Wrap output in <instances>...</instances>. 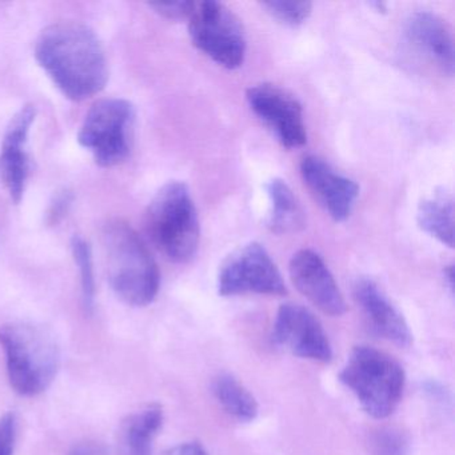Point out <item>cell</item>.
Instances as JSON below:
<instances>
[{
    "label": "cell",
    "mask_w": 455,
    "mask_h": 455,
    "mask_svg": "<svg viewBox=\"0 0 455 455\" xmlns=\"http://www.w3.org/2000/svg\"><path fill=\"white\" fill-rule=\"evenodd\" d=\"M36 58L63 95L82 102L100 94L108 81L105 49L94 31L78 22H60L39 34Z\"/></svg>",
    "instance_id": "cell-1"
},
{
    "label": "cell",
    "mask_w": 455,
    "mask_h": 455,
    "mask_svg": "<svg viewBox=\"0 0 455 455\" xmlns=\"http://www.w3.org/2000/svg\"><path fill=\"white\" fill-rule=\"evenodd\" d=\"M102 243L108 281L119 299L134 307L154 302L161 274L137 231L124 220H111L103 228Z\"/></svg>",
    "instance_id": "cell-2"
},
{
    "label": "cell",
    "mask_w": 455,
    "mask_h": 455,
    "mask_svg": "<svg viewBox=\"0 0 455 455\" xmlns=\"http://www.w3.org/2000/svg\"><path fill=\"white\" fill-rule=\"evenodd\" d=\"M10 383L18 394L36 396L50 387L60 369V347L52 332L33 323L0 327Z\"/></svg>",
    "instance_id": "cell-3"
},
{
    "label": "cell",
    "mask_w": 455,
    "mask_h": 455,
    "mask_svg": "<svg viewBox=\"0 0 455 455\" xmlns=\"http://www.w3.org/2000/svg\"><path fill=\"white\" fill-rule=\"evenodd\" d=\"M146 231L154 246L174 263L193 259L201 228L190 190L183 182L166 183L146 210Z\"/></svg>",
    "instance_id": "cell-4"
},
{
    "label": "cell",
    "mask_w": 455,
    "mask_h": 455,
    "mask_svg": "<svg viewBox=\"0 0 455 455\" xmlns=\"http://www.w3.org/2000/svg\"><path fill=\"white\" fill-rule=\"evenodd\" d=\"M339 379L367 414L385 419L401 402L406 375L401 363L385 351L356 346L339 372Z\"/></svg>",
    "instance_id": "cell-5"
},
{
    "label": "cell",
    "mask_w": 455,
    "mask_h": 455,
    "mask_svg": "<svg viewBox=\"0 0 455 455\" xmlns=\"http://www.w3.org/2000/svg\"><path fill=\"white\" fill-rule=\"evenodd\" d=\"M188 34L199 52L217 65L236 70L246 57V34L241 20L215 0L196 2L188 18Z\"/></svg>",
    "instance_id": "cell-6"
},
{
    "label": "cell",
    "mask_w": 455,
    "mask_h": 455,
    "mask_svg": "<svg viewBox=\"0 0 455 455\" xmlns=\"http://www.w3.org/2000/svg\"><path fill=\"white\" fill-rule=\"evenodd\" d=\"M134 118V108L129 100H100L90 108L79 129V145L92 151L100 167L116 166L129 156Z\"/></svg>",
    "instance_id": "cell-7"
},
{
    "label": "cell",
    "mask_w": 455,
    "mask_h": 455,
    "mask_svg": "<svg viewBox=\"0 0 455 455\" xmlns=\"http://www.w3.org/2000/svg\"><path fill=\"white\" fill-rule=\"evenodd\" d=\"M218 294L235 297L243 294L283 297L286 284L267 250L257 242L234 251L218 274Z\"/></svg>",
    "instance_id": "cell-8"
},
{
    "label": "cell",
    "mask_w": 455,
    "mask_h": 455,
    "mask_svg": "<svg viewBox=\"0 0 455 455\" xmlns=\"http://www.w3.org/2000/svg\"><path fill=\"white\" fill-rule=\"evenodd\" d=\"M246 100L255 116L278 138L283 148H299L307 142L299 100L282 87L260 84L250 87Z\"/></svg>",
    "instance_id": "cell-9"
},
{
    "label": "cell",
    "mask_w": 455,
    "mask_h": 455,
    "mask_svg": "<svg viewBox=\"0 0 455 455\" xmlns=\"http://www.w3.org/2000/svg\"><path fill=\"white\" fill-rule=\"evenodd\" d=\"M273 343L299 358L331 361L332 348L319 319L307 308L294 303L279 307L274 321Z\"/></svg>",
    "instance_id": "cell-10"
},
{
    "label": "cell",
    "mask_w": 455,
    "mask_h": 455,
    "mask_svg": "<svg viewBox=\"0 0 455 455\" xmlns=\"http://www.w3.org/2000/svg\"><path fill=\"white\" fill-rule=\"evenodd\" d=\"M403 39L412 54L442 76H454V39L449 26L438 15L428 12L410 15L404 23Z\"/></svg>",
    "instance_id": "cell-11"
},
{
    "label": "cell",
    "mask_w": 455,
    "mask_h": 455,
    "mask_svg": "<svg viewBox=\"0 0 455 455\" xmlns=\"http://www.w3.org/2000/svg\"><path fill=\"white\" fill-rule=\"evenodd\" d=\"M290 278L298 291L330 316L346 313V302L331 271L313 250H299L289 265Z\"/></svg>",
    "instance_id": "cell-12"
},
{
    "label": "cell",
    "mask_w": 455,
    "mask_h": 455,
    "mask_svg": "<svg viewBox=\"0 0 455 455\" xmlns=\"http://www.w3.org/2000/svg\"><path fill=\"white\" fill-rule=\"evenodd\" d=\"M300 175L310 193L332 220L343 222L350 217L359 196L358 185L353 180L339 174L315 156L302 159Z\"/></svg>",
    "instance_id": "cell-13"
},
{
    "label": "cell",
    "mask_w": 455,
    "mask_h": 455,
    "mask_svg": "<svg viewBox=\"0 0 455 455\" xmlns=\"http://www.w3.org/2000/svg\"><path fill=\"white\" fill-rule=\"evenodd\" d=\"M36 118V106H23L10 121L0 148V180L17 204L22 201L30 174L28 142Z\"/></svg>",
    "instance_id": "cell-14"
},
{
    "label": "cell",
    "mask_w": 455,
    "mask_h": 455,
    "mask_svg": "<svg viewBox=\"0 0 455 455\" xmlns=\"http://www.w3.org/2000/svg\"><path fill=\"white\" fill-rule=\"evenodd\" d=\"M353 295L370 331L399 347L411 345L409 324L375 282L358 279L354 284Z\"/></svg>",
    "instance_id": "cell-15"
},
{
    "label": "cell",
    "mask_w": 455,
    "mask_h": 455,
    "mask_svg": "<svg viewBox=\"0 0 455 455\" xmlns=\"http://www.w3.org/2000/svg\"><path fill=\"white\" fill-rule=\"evenodd\" d=\"M164 407L148 403L127 415L116 431V455H153V442L164 425Z\"/></svg>",
    "instance_id": "cell-16"
},
{
    "label": "cell",
    "mask_w": 455,
    "mask_h": 455,
    "mask_svg": "<svg viewBox=\"0 0 455 455\" xmlns=\"http://www.w3.org/2000/svg\"><path fill=\"white\" fill-rule=\"evenodd\" d=\"M270 212H268V230L271 233L283 234L299 233L306 226V214L294 191L283 180L274 178L266 185Z\"/></svg>",
    "instance_id": "cell-17"
},
{
    "label": "cell",
    "mask_w": 455,
    "mask_h": 455,
    "mask_svg": "<svg viewBox=\"0 0 455 455\" xmlns=\"http://www.w3.org/2000/svg\"><path fill=\"white\" fill-rule=\"evenodd\" d=\"M418 226L444 246L454 247V196L441 188L418 206Z\"/></svg>",
    "instance_id": "cell-18"
},
{
    "label": "cell",
    "mask_w": 455,
    "mask_h": 455,
    "mask_svg": "<svg viewBox=\"0 0 455 455\" xmlns=\"http://www.w3.org/2000/svg\"><path fill=\"white\" fill-rule=\"evenodd\" d=\"M212 393L220 407L239 422H251L259 412L255 396L233 375H220L212 383Z\"/></svg>",
    "instance_id": "cell-19"
},
{
    "label": "cell",
    "mask_w": 455,
    "mask_h": 455,
    "mask_svg": "<svg viewBox=\"0 0 455 455\" xmlns=\"http://www.w3.org/2000/svg\"><path fill=\"white\" fill-rule=\"evenodd\" d=\"M71 251L81 275L82 298L86 310H92L95 302L94 259L92 246L86 239L76 235L71 239Z\"/></svg>",
    "instance_id": "cell-20"
},
{
    "label": "cell",
    "mask_w": 455,
    "mask_h": 455,
    "mask_svg": "<svg viewBox=\"0 0 455 455\" xmlns=\"http://www.w3.org/2000/svg\"><path fill=\"white\" fill-rule=\"evenodd\" d=\"M370 452L371 455H409V435L395 426L378 428L370 438Z\"/></svg>",
    "instance_id": "cell-21"
},
{
    "label": "cell",
    "mask_w": 455,
    "mask_h": 455,
    "mask_svg": "<svg viewBox=\"0 0 455 455\" xmlns=\"http://www.w3.org/2000/svg\"><path fill=\"white\" fill-rule=\"evenodd\" d=\"M263 9L267 14H270L274 20H279L286 26L297 28L302 25L313 12V4L310 2H265L262 4Z\"/></svg>",
    "instance_id": "cell-22"
},
{
    "label": "cell",
    "mask_w": 455,
    "mask_h": 455,
    "mask_svg": "<svg viewBox=\"0 0 455 455\" xmlns=\"http://www.w3.org/2000/svg\"><path fill=\"white\" fill-rule=\"evenodd\" d=\"M17 443V417L7 412L0 418V455H14Z\"/></svg>",
    "instance_id": "cell-23"
},
{
    "label": "cell",
    "mask_w": 455,
    "mask_h": 455,
    "mask_svg": "<svg viewBox=\"0 0 455 455\" xmlns=\"http://www.w3.org/2000/svg\"><path fill=\"white\" fill-rule=\"evenodd\" d=\"M196 2H174V4H150V7L156 10V14L162 15L166 20H188L193 12Z\"/></svg>",
    "instance_id": "cell-24"
},
{
    "label": "cell",
    "mask_w": 455,
    "mask_h": 455,
    "mask_svg": "<svg viewBox=\"0 0 455 455\" xmlns=\"http://www.w3.org/2000/svg\"><path fill=\"white\" fill-rule=\"evenodd\" d=\"M71 202H73V196H71L68 191H63L62 194H60V196L55 198V201L52 202V206H50L49 214H47V222H49L50 225H57V223L65 217Z\"/></svg>",
    "instance_id": "cell-25"
},
{
    "label": "cell",
    "mask_w": 455,
    "mask_h": 455,
    "mask_svg": "<svg viewBox=\"0 0 455 455\" xmlns=\"http://www.w3.org/2000/svg\"><path fill=\"white\" fill-rule=\"evenodd\" d=\"M164 455H210L199 442H185L167 450Z\"/></svg>",
    "instance_id": "cell-26"
},
{
    "label": "cell",
    "mask_w": 455,
    "mask_h": 455,
    "mask_svg": "<svg viewBox=\"0 0 455 455\" xmlns=\"http://www.w3.org/2000/svg\"><path fill=\"white\" fill-rule=\"evenodd\" d=\"M68 455H106L102 446L97 443H81L74 447Z\"/></svg>",
    "instance_id": "cell-27"
},
{
    "label": "cell",
    "mask_w": 455,
    "mask_h": 455,
    "mask_svg": "<svg viewBox=\"0 0 455 455\" xmlns=\"http://www.w3.org/2000/svg\"><path fill=\"white\" fill-rule=\"evenodd\" d=\"M444 279H446L447 284H449L450 290L454 289V267L452 265L447 266L444 267Z\"/></svg>",
    "instance_id": "cell-28"
}]
</instances>
